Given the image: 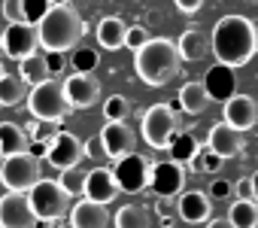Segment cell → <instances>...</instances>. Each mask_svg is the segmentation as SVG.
I'll return each instance as SVG.
<instances>
[{
	"label": "cell",
	"mask_w": 258,
	"mask_h": 228,
	"mask_svg": "<svg viewBox=\"0 0 258 228\" xmlns=\"http://www.w3.org/2000/svg\"><path fill=\"white\" fill-rule=\"evenodd\" d=\"M58 186H61L70 198H82V189H85V170H79V167H67V170H61Z\"/></svg>",
	"instance_id": "cell-31"
},
{
	"label": "cell",
	"mask_w": 258,
	"mask_h": 228,
	"mask_svg": "<svg viewBox=\"0 0 258 228\" xmlns=\"http://www.w3.org/2000/svg\"><path fill=\"white\" fill-rule=\"evenodd\" d=\"M43 228H46V225H43Z\"/></svg>",
	"instance_id": "cell-50"
},
{
	"label": "cell",
	"mask_w": 258,
	"mask_h": 228,
	"mask_svg": "<svg viewBox=\"0 0 258 228\" xmlns=\"http://www.w3.org/2000/svg\"><path fill=\"white\" fill-rule=\"evenodd\" d=\"M46 70H49L52 79L58 73H64L67 70V52H46Z\"/></svg>",
	"instance_id": "cell-36"
},
{
	"label": "cell",
	"mask_w": 258,
	"mask_h": 228,
	"mask_svg": "<svg viewBox=\"0 0 258 228\" xmlns=\"http://www.w3.org/2000/svg\"><path fill=\"white\" fill-rule=\"evenodd\" d=\"M70 228H106L109 225V213H106V204H97V201H76L70 210Z\"/></svg>",
	"instance_id": "cell-20"
},
{
	"label": "cell",
	"mask_w": 258,
	"mask_h": 228,
	"mask_svg": "<svg viewBox=\"0 0 258 228\" xmlns=\"http://www.w3.org/2000/svg\"><path fill=\"white\" fill-rule=\"evenodd\" d=\"M61 88H64V97H67L70 109H88L100 97V82L91 73H70L61 82Z\"/></svg>",
	"instance_id": "cell-13"
},
{
	"label": "cell",
	"mask_w": 258,
	"mask_h": 228,
	"mask_svg": "<svg viewBox=\"0 0 258 228\" xmlns=\"http://www.w3.org/2000/svg\"><path fill=\"white\" fill-rule=\"evenodd\" d=\"M207 149H213L219 158H234L246 149V137H243V131L231 128L228 122H219L207 134Z\"/></svg>",
	"instance_id": "cell-17"
},
{
	"label": "cell",
	"mask_w": 258,
	"mask_h": 228,
	"mask_svg": "<svg viewBox=\"0 0 258 228\" xmlns=\"http://www.w3.org/2000/svg\"><path fill=\"white\" fill-rule=\"evenodd\" d=\"M37 180H40V158H34L28 149L0 158V183L7 186V192H28Z\"/></svg>",
	"instance_id": "cell-6"
},
{
	"label": "cell",
	"mask_w": 258,
	"mask_h": 228,
	"mask_svg": "<svg viewBox=\"0 0 258 228\" xmlns=\"http://www.w3.org/2000/svg\"><path fill=\"white\" fill-rule=\"evenodd\" d=\"M37 216L31 210L28 192H10L0 198V228H34Z\"/></svg>",
	"instance_id": "cell-12"
},
{
	"label": "cell",
	"mask_w": 258,
	"mask_h": 228,
	"mask_svg": "<svg viewBox=\"0 0 258 228\" xmlns=\"http://www.w3.org/2000/svg\"><path fill=\"white\" fill-rule=\"evenodd\" d=\"M222 119L237 128V131H249L258 125V100L252 94H234L225 100V109H222Z\"/></svg>",
	"instance_id": "cell-15"
},
{
	"label": "cell",
	"mask_w": 258,
	"mask_h": 228,
	"mask_svg": "<svg viewBox=\"0 0 258 228\" xmlns=\"http://www.w3.org/2000/svg\"><path fill=\"white\" fill-rule=\"evenodd\" d=\"M170 161H176V164H188V158L201 149L198 146V140H195V134H176L173 140H170Z\"/></svg>",
	"instance_id": "cell-29"
},
{
	"label": "cell",
	"mask_w": 258,
	"mask_h": 228,
	"mask_svg": "<svg viewBox=\"0 0 258 228\" xmlns=\"http://www.w3.org/2000/svg\"><path fill=\"white\" fill-rule=\"evenodd\" d=\"M46 149H49V146H46V143H34V140H31V143H28V152H31V155H34V158H46Z\"/></svg>",
	"instance_id": "cell-43"
},
{
	"label": "cell",
	"mask_w": 258,
	"mask_h": 228,
	"mask_svg": "<svg viewBox=\"0 0 258 228\" xmlns=\"http://www.w3.org/2000/svg\"><path fill=\"white\" fill-rule=\"evenodd\" d=\"M204 88H207V97L216 100V103H225L228 97L237 94V67H228V64H213L207 73H204Z\"/></svg>",
	"instance_id": "cell-16"
},
{
	"label": "cell",
	"mask_w": 258,
	"mask_h": 228,
	"mask_svg": "<svg viewBox=\"0 0 258 228\" xmlns=\"http://www.w3.org/2000/svg\"><path fill=\"white\" fill-rule=\"evenodd\" d=\"M97 146L106 158L118 161L121 155L127 152H137V134L127 128L124 122H106L100 128V137H97Z\"/></svg>",
	"instance_id": "cell-9"
},
{
	"label": "cell",
	"mask_w": 258,
	"mask_h": 228,
	"mask_svg": "<svg viewBox=\"0 0 258 228\" xmlns=\"http://www.w3.org/2000/svg\"><path fill=\"white\" fill-rule=\"evenodd\" d=\"M231 186H234L237 198H249V201H252V183H249V177H246V180H240V183H231Z\"/></svg>",
	"instance_id": "cell-42"
},
{
	"label": "cell",
	"mask_w": 258,
	"mask_h": 228,
	"mask_svg": "<svg viewBox=\"0 0 258 228\" xmlns=\"http://www.w3.org/2000/svg\"><path fill=\"white\" fill-rule=\"evenodd\" d=\"M149 189L158 195V198H173L185 189V170L182 164L176 161H158L152 164V174H149Z\"/></svg>",
	"instance_id": "cell-14"
},
{
	"label": "cell",
	"mask_w": 258,
	"mask_h": 228,
	"mask_svg": "<svg viewBox=\"0 0 258 228\" xmlns=\"http://www.w3.org/2000/svg\"><path fill=\"white\" fill-rule=\"evenodd\" d=\"M82 155H85V143H82L76 134H70V131H58V137H55V140L49 143V149H46V161H49L52 167H58V170L79 167Z\"/></svg>",
	"instance_id": "cell-10"
},
{
	"label": "cell",
	"mask_w": 258,
	"mask_h": 228,
	"mask_svg": "<svg viewBox=\"0 0 258 228\" xmlns=\"http://www.w3.org/2000/svg\"><path fill=\"white\" fill-rule=\"evenodd\" d=\"M4 73H7V70H4V61H0V76H4Z\"/></svg>",
	"instance_id": "cell-47"
},
{
	"label": "cell",
	"mask_w": 258,
	"mask_h": 228,
	"mask_svg": "<svg viewBox=\"0 0 258 228\" xmlns=\"http://www.w3.org/2000/svg\"><path fill=\"white\" fill-rule=\"evenodd\" d=\"M210 52L219 64L243 67L258 52V28L246 16H222L210 34Z\"/></svg>",
	"instance_id": "cell-1"
},
{
	"label": "cell",
	"mask_w": 258,
	"mask_h": 228,
	"mask_svg": "<svg viewBox=\"0 0 258 228\" xmlns=\"http://www.w3.org/2000/svg\"><path fill=\"white\" fill-rule=\"evenodd\" d=\"M28 201H31V210L37 216V222H58L67 216L70 210V195L58 186V180H37L31 189H28Z\"/></svg>",
	"instance_id": "cell-4"
},
{
	"label": "cell",
	"mask_w": 258,
	"mask_h": 228,
	"mask_svg": "<svg viewBox=\"0 0 258 228\" xmlns=\"http://www.w3.org/2000/svg\"><path fill=\"white\" fill-rule=\"evenodd\" d=\"M58 131H61V122H46V119H37L34 125H31V131H28V140H34V143H52L55 137H58Z\"/></svg>",
	"instance_id": "cell-32"
},
{
	"label": "cell",
	"mask_w": 258,
	"mask_h": 228,
	"mask_svg": "<svg viewBox=\"0 0 258 228\" xmlns=\"http://www.w3.org/2000/svg\"><path fill=\"white\" fill-rule=\"evenodd\" d=\"M140 122H143L140 125L143 140L152 149H167L170 140L176 137V112L167 103H152L143 116H140Z\"/></svg>",
	"instance_id": "cell-7"
},
{
	"label": "cell",
	"mask_w": 258,
	"mask_h": 228,
	"mask_svg": "<svg viewBox=\"0 0 258 228\" xmlns=\"http://www.w3.org/2000/svg\"><path fill=\"white\" fill-rule=\"evenodd\" d=\"M149 174H152V161L143 158L140 152H127L115 161L112 167V177L118 183V192H127V195H137L143 189H149Z\"/></svg>",
	"instance_id": "cell-8"
},
{
	"label": "cell",
	"mask_w": 258,
	"mask_h": 228,
	"mask_svg": "<svg viewBox=\"0 0 258 228\" xmlns=\"http://www.w3.org/2000/svg\"><path fill=\"white\" fill-rule=\"evenodd\" d=\"M85 37V22L82 16L64 4V7H49V13L37 25V40L46 52H67L76 49L79 40Z\"/></svg>",
	"instance_id": "cell-3"
},
{
	"label": "cell",
	"mask_w": 258,
	"mask_h": 228,
	"mask_svg": "<svg viewBox=\"0 0 258 228\" xmlns=\"http://www.w3.org/2000/svg\"><path fill=\"white\" fill-rule=\"evenodd\" d=\"M222 161H225V158H219L213 149H207V146L201 149V167H204V174H216V170L222 167Z\"/></svg>",
	"instance_id": "cell-40"
},
{
	"label": "cell",
	"mask_w": 258,
	"mask_h": 228,
	"mask_svg": "<svg viewBox=\"0 0 258 228\" xmlns=\"http://www.w3.org/2000/svg\"><path fill=\"white\" fill-rule=\"evenodd\" d=\"M4 19L10 22V25H19V22H25V10H22V0H4Z\"/></svg>",
	"instance_id": "cell-37"
},
{
	"label": "cell",
	"mask_w": 258,
	"mask_h": 228,
	"mask_svg": "<svg viewBox=\"0 0 258 228\" xmlns=\"http://www.w3.org/2000/svg\"><path fill=\"white\" fill-rule=\"evenodd\" d=\"M179 52H176V43H170L167 37H149L137 52H134V70L137 76L158 88V85H167L170 79L179 76Z\"/></svg>",
	"instance_id": "cell-2"
},
{
	"label": "cell",
	"mask_w": 258,
	"mask_h": 228,
	"mask_svg": "<svg viewBox=\"0 0 258 228\" xmlns=\"http://www.w3.org/2000/svg\"><path fill=\"white\" fill-rule=\"evenodd\" d=\"M49 0H22V10H25V22L28 25H40V19L49 13Z\"/></svg>",
	"instance_id": "cell-34"
},
{
	"label": "cell",
	"mask_w": 258,
	"mask_h": 228,
	"mask_svg": "<svg viewBox=\"0 0 258 228\" xmlns=\"http://www.w3.org/2000/svg\"><path fill=\"white\" fill-rule=\"evenodd\" d=\"M22 97H28V85L16 73L0 76V106H19Z\"/></svg>",
	"instance_id": "cell-27"
},
{
	"label": "cell",
	"mask_w": 258,
	"mask_h": 228,
	"mask_svg": "<svg viewBox=\"0 0 258 228\" xmlns=\"http://www.w3.org/2000/svg\"><path fill=\"white\" fill-rule=\"evenodd\" d=\"M97 64H100V52H97V49L76 46L73 55H70V67H73V73H94Z\"/></svg>",
	"instance_id": "cell-30"
},
{
	"label": "cell",
	"mask_w": 258,
	"mask_h": 228,
	"mask_svg": "<svg viewBox=\"0 0 258 228\" xmlns=\"http://www.w3.org/2000/svg\"><path fill=\"white\" fill-rule=\"evenodd\" d=\"M28 109L34 119H46V122H61L67 112H70V103L64 97V88L58 79H46L40 85H31L28 91Z\"/></svg>",
	"instance_id": "cell-5"
},
{
	"label": "cell",
	"mask_w": 258,
	"mask_h": 228,
	"mask_svg": "<svg viewBox=\"0 0 258 228\" xmlns=\"http://www.w3.org/2000/svg\"><path fill=\"white\" fill-rule=\"evenodd\" d=\"M146 40H149V31L143 25H127V31H124V49H134L137 52Z\"/></svg>",
	"instance_id": "cell-35"
},
{
	"label": "cell",
	"mask_w": 258,
	"mask_h": 228,
	"mask_svg": "<svg viewBox=\"0 0 258 228\" xmlns=\"http://www.w3.org/2000/svg\"><path fill=\"white\" fill-rule=\"evenodd\" d=\"M176 52H179V61H188V64H198L210 55V37L201 31V28H188L179 40H176Z\"/></svg>",
	"instance_id": "cell-21"
},
{
	"label": "cell",
	"mask_w": 258,
	"mask_h": 228,
	"mask_svg": "<svg viewBox=\"0 0 258 228\" xmlns=\"http://www.w3.org/2000/svg\"><path fill=\"white\" fill-rule=\"evenodd\" d=\"M155 213H158L161 225L170 228V225L176 222V219H173V198H158V201H155Z\"/></svg>",
	"instance_id": "cell-38"
},
{
	"label": "cell",
	"mask_w": 258,
	"mask_h": 228,
	"mask_svg": "<svg viewBox=\"0 0 258 228\" xmlns=\"http://www.w3.org/2000/svg\"><path fill=\"white\" fill-rule=\"evenodd\" d=\"M210 106V97H207V88L204 82H185L176 94V109L188 112V116H201Z\"/></svg>",
	"instance_id": "cell-22"
},
{
	"label": "cell",
	"mask_w": 258,
	"mask_h": 228,
	"mask_svg": "<svg viewBox=\"0 0 258 228\" xmlns=\"http://www.w3.org/2000/svg\"><path fill=\"white\" fill-rule=\"evenodd\" d=\"M109 222H112L115 228H149V216H146V210L137 207V204L118 207V213L109 216Z\"/></svg>",
	"instance_id": "cell-28"
},
{
	"label": "cell",
	"mask_w": 258,
	"mask_h": 228,
	"mask_svg": "<svg viewBox=\"0 0 258 228\" xmlns=\"http://www.w3.org/2000/svg\"><path fill=\"white\" fill-rule=\"evenodd\" d=\"M231 192H234V186H231L228 180H222V177H213V183H210V189H207V195L216 198V201H225Z\"/></svg>",
	"instance_id": "cell-39"
},
{
	"label": "cell",
	"mask_w": 258,
	"mask_h": 228,
	"mask_svg": "<svg viewBox=\"0 0 258 228\" xmlns=\"http://www.w3.org/2000/svg\"><path fill=\"white\" fill-rule=\"evenodd\" d=\"M124 31H127V25L121 19H115V16L100 19V25H97V46L109 49V52H118L124 46Z\"/></svg>",
	"instance_id": "cell-23"
},
{
	"label": "cell",
	"mask_w": 258,
	"mask_h": 228,
	"mask_svg": "<svg viewBox=\"0 0 258 228\" xmlns=\"http://www.w3.org/2000/svg\"><path fill=\"white\" fill-rule=\"evenodd\" d=\"M173 4H176V10H179V13L191 16V13H198V10L204 7V0H173Z\"/></svg>",
	"instance_id": "cell-41"
},
{
	"label": "cell",
	"mask_w": 258,
	"mask_h": 228,
	"mask_svg": "<svg viewBox=\"0 0 258 228\" xmlns=\"http://www.w3.org/2000/svg\"><path fill=\"white\" fill-rule=\"evenodd\" d=\"M0 46H4V55L13 58V61H22L25 55H31L40 40H37V25H28V22H19V25H10L7 31H0Z\"/></svg>",
	"instance_id": "cell-11"
},
{
	"label": "cell",
	"mask_w": 258,
	"mask_h": 228,
	"mask_svg": "<svg viewBox=\"0 0 258 228\" xmlns=\"http://www.w3.org/2000/svg\"><path fill=\"white\" fill-rule=\"evenodd\" d=\"M176 213L185 225H201L213 216V198L201 189H188V192H179V201H176Z\"/></svg>",
	"instance_id": "cell-18"
},
{
	"label": "cell",
	"mask_w": 258,
	"mask_h": 228,
	"mask_svg": "<svg viewBox=\"0 0 258 228\" xmlns=\"http://www.w3.org/2000/svg\"><path fill=\"white\" fill-rule=\"evenodd\" d=\"M28 131H22L16 122H0V155H13L28 149Z\"/></svg>",
	"instance_id": "cell-25"
},
{
	"label": "cell",
	"mask_w": 258,
	"mask_h": 228,
	"mask_svg": "<svg viewBox=\"0 0 258 228\" xmlns=\"http://www.w3.org/2000/svg\"><path fill=\"white\" fill-rule=\"evenodd\" d=\"M228 222L234 228H258V204L249 198H237L228 210Z\"/></svg>",
	"instance_id": "cell-26"
},
{
	"label": "cell",
	"mask_w": 258,
	"mask_h": 228,
	"mask_svg": "<svg viewBox=\"0 0 258 228\" xmlns=\"http://www.w3.org/2000/svg\"><path fill=\"white\" fill-rule=\"evenodd\" d=\"M207 228H234V225L228 222V216H225V219L216 216V219H207Z\"/></svg>",
	"instance_id": "cell-44"
},
{
	"label": "cell",
	"mask_w": 258,
	"mask_h": 228,
	"mask_svg": "<svg viewBox=\"0 0 258 228\" xmlns=\"http://www.w3.org/2000/svg\"><path fill=\"white\" fill-rule=\"evenodd\" d=\"M188 228H195V225H188Z\"/></svg>",
	"instance_id": "cell-49"
},
{
	"label": "cell",
	"mask_w": 258,
	"mask_h": 228,
	"mask_svg": "<svg viewBox=\"0 0 258 228\" xmlns=\"http://www.w3.org/2000/svg\"><path fill=\"white\" fill-rule=\"evenodd\" d=\"M0 55H4V46H0Z\"/></svg>",
	"instance_id": "cell-48"
},
{
	"label": "cell",
	"mask_w": 258,
	"mask_h": 228,
	"mask_svg": "<svg viewBox=\"0 0 258 228\" xmlns=\"http://www.w3.org/2000/svg\"><path fill=\"white\" fill-rule=\"evenodd\" d=\"M19 79H22L25 85H40V82L52 79L49 70H46V55H37V52L25 55V58L19 61Z\"/></svg>",
	"instance_id": "cell-24"
},
{
	"label": "cell",
	"mask_w": 258,
	"mask_h": 228,
	"mask_svg": "<svg viewBox=\"0 0 258 228\" xmlns=\"http://www.w3.org/2000/svg\"><path fill=\"white\" fill-rule=\"evenodd\" d=\"M115 195H118V183L112 177V167H94L85 174L82 198L97 201V204H109V201H115Z\"/></svg>",
	"instance_id": "cell-19"
},
{
	"label": "cell",
	"mask_w": 258,
	"mask_h": 228,
	"mask_svg": "<svg viewBox=\"0 0 258 228\" xmlns=\"http://www.w3.org/2000/svg\"><path fill=\"white\" fill-rule=\"evenodd\" d=\"M249 183H252V201L258 204V170H255V174L249 177Z\"/></svg>",
	"instance_id": "cell-45"
},
{
	"label": "cell",
	"mask_w": 258,
	"mask_h": 228,
	"mask_svg": "<svg viewBox=\"0 0 258 228\" xmlns=\"http://www.w3.org/2000/svg\"><path fill=\"white\" fill-rule=\"evenodd\" d=\"M52 7H64V4H70V0H49Z\"/></svg>",
	"instance_id": "cell-46"
},
{
	"label": "cell",
	"mask_w": 258,
	"mask_h": 228,
	"mask_svg": "<svg viewBox=\"0 0 258 228\" xmlns=\"http://www.w3.org/2000/svg\"><path fill=\"white\" fill-rule=\"evenodd\" d=\"M127 112H131V103H127L124 94L106 97V103H103V116H106V122H124Z\"/></svg>",
	"instance_id": "cell-33"
}]
</instances>
